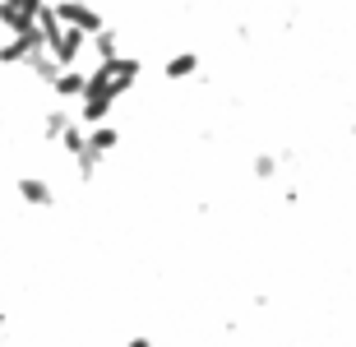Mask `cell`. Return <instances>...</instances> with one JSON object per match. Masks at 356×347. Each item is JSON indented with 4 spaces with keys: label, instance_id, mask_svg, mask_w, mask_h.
<instances>
[{
    "label": "cell",
    "instance_id": "5bb4252c",
    "mask_svg": "<svg viewBox=\"0 0 356 347\" xmlns=\"http://www.w3.org/2000/svg\"><path fill=\"white\" fill-rule=\"evenodd\" d=\"M65 125H70V116H65L60 107H56V111H47V116H42V139H47V144H60Z\"/></svg>",
    "mask_w": 356,
    "mask_h": 347
},
{
    "label": "cell",
    "instance_id": "3957f363",
    "mask_svg": "<svg viewBox=\"0 0 356 347\" xmlns=\"http://www.w3.org/2000/svg\"><path fill=\"white\" fill-rule=\"evenodd\" d=\"M38 51H47V38L42 28H28V33H10L5 47H0V65H28Z\"/></svg>",
    "mask_w": 356,
    "mask_h": 347
},
{
    "label": "cell",
    "instance_id": "30bf717a",
    "mask_svg": "<svg viewBox=\"0 0 356 347\" xmlns=\"http://www.w3.org/2000/svg\"><path fill=\"white\" fill-rule=\"evenodd\" d=\"M28 74H33V79H38L42 88H51V83H56V74H60V60H56L51 51H38L33 60H28Z\"/></svg>",
    "mask_w": 356,
    "mask_h": 347
},
{
    "label": "cell",
    "instance_id": "9c48e42d",
    "mask_svg": "<svg viewBox=\"0 0 356 347\" xmlns=\"http://www.w3.org/2000/svg\"><path fill=\"white\" fill-rule=\"evenodd\" d=\"M199 65H204V60H199V51H176V56H167L162 74H167L172 83H181V79H195V74H199Z\"/></svg>",
    "mask_w": 356,
    "mask_h": 347
},
{
    "label": "cell",
    "instance_id": "52a82bcc",
    "mask_svg": "<svg viewBox=\"0 0 356 347\" xmlns=\"http://www.w3.org/2000/svg\"><path fill=\"white\" fill-rule=\"evenodd\" d=\"M111 111H116V97L97 93V88H83V97H79V125H102V120H111Z\"/></svg>",
    "mask_w": 356,
    "mask_h": 347
},
{
    "label": "cell",
    "instance_id": "5b68a950",
    "mask_svg": "<svg viewBox=\"0 0 356 347\" xmlns=\"http://www.w3.org/2000/svg\"><path fill=\"white\" fill-rule=\"evenodd\" d=\"M47 0H0V28L5 33H28L38 28V14Z\"/></svg>",
    "mask_w": 356,
    "mask_h": 347
},
{
    "label": "cell",
    "instance_id": "2e32d148",
    "mask_svg": "<svg viewBox=\"0 0 356 347\" xmlns=\"http://www.w3.org/2000/svg\"><path fill=\"white\" fill-rule=\"evenodd\" d=\"M125 347H158V343H153V338H144V334H139V338H130V343H125Z\"/></svg>",
    "mask_w": 356,
    "mask_h": 347
},
{
    "label": "cell",
    "instance_id": "7a4b0ae2",
    "mask_svg": "<svg viewBox=\"0 0 356 347\" xmlns=\"http://www.w3.org/2000/svg\"><path fill=\"white\" fill-rule=\"evenodd\" d=\"M139 74H144V60L139 56H111V60H97V70L88 74V88H97V93H106V97H125L139 83Z\"/></svg>",
    "mask_w": 356,
    "mask_h": 347
},
{
    "label": "cell",
    "instance_id": "8992f818",
    "mask_svg": "<svg viewBox=\"0 0 356 347\" xmlns=\"http://www.w3.org/2000/svg\"><path fill=\"white\" fill-rule=\"evenodd\" d=\"M14 190H19V200H24L28 209H51L56 204V186L47 181V176H19Z\"/></svg>",
    "mask_w": 356,
    "mask_h": 347
},
{
    "label": "cell",
    "instance_id": "9a60e30c",
    "mask_svg": "<svg viewBox=\"0 0 356 347\" xmlns=\"http://www.w3.org/2000/svg\"><path fill=\"white\" fill-rule=\"evenodd\" d=\"M277 167H282V158H273V153H254L250 176H254V181H273V176H277Z\"/></svg>",
    "mask_w": 356,
    "mask_h": 347
},
{
    "label": "cell",
    "instance_id": "ba28073f",
    "mask_svg": "<svg viewBox=\"0 0 356 347\" xmlns=\"http://www.w3.org/2000/svg\"><path fill=\"white\" fill-rule=\"evenodd\" d=\"M83 88H88V74H83L79 65L60 70V74H56V83H51V93L60 97V102H79V97H83Z\"/></svg>",
    "mask_w": 356,
    "mask_h": 347
},
{
    "label": "cell",
    "instance_id": "8fae6325",
    "mask_svg": "<svg viewBox=\"0 0 356 347\" xmlns=\"http://www.w3.org/2000/svg\"><path fill=\"white\" fill-rule=\"evenodd\" d=\"M88 144L106 158V153H116V148H120V130L111 125V120H102V125H88Z\"/></svg>",
    "mask_w": 356,
    "mask_h": 347
},
{
    "label": "cell",
    "instance_id": "4fadbf2b",
    "mask_svg": "<svg viewBox=\"0 0 356 347\" xmlns=\"http://www.w3.org/2000/svg\"><path fill=\"white\" fill-rule=\"evenodd\" d=\"M92 42V51H97V60H111V56H120V33L116 28H102L97 38H88Z\"/></svg>",
    "mask_w": 356,
    "mask_h": 347
},
{
    "label": "cell",
    "instance_id": "7c38bea8",
    "mask_svg": "<svg viewBox=\"0 0 356 347\" xmlns=\"http://www.w3.org/2000/svg\"><path fill=\"white\" fill-rule=\"evenodd\" d=\"M70 162H74V176H79V181H83V186H92V176H97V162H102V153H97V148H83V153H74V158H70Z\"/></svg>",
    "mask_w": 356,
    "mask_h": 347
},
{
    "label": "cell",
    "instance_id": "6da1fadb",
    "mask_svg": "<svg viewBox=\"0 0 356 347\" xmlns=\"http://www.w3.org/2000/svg\"><path fill=\"white\" fill-rule=\"evenodd\" d=\"M38 28H42V38H47V51H51L56 60H60V70L79 65L83 47H88V33H79V28L60 24V14H56V5H51V0L42 5V14H38Z\"/></svg>",
    "mask_w": 356,
    "mask_h": 347
},
{
    "label": "cell",
    "instance_id": "277c9868",
    "mask_svg": "<svg viewBox=\"0 0 356 347\" xmlns=\"http://www.w3.org/2000/svg\"><path fill=\"white\" fill-rule=\"evenodd\" d=\"M51 5H56V14H60V24L79 28V33H88V38H97V33L106 28V19L92 10L88 0H51Z\"/></svg>",
    "mask_w": 356,
    "mask_h": 347
}]
</instances>
